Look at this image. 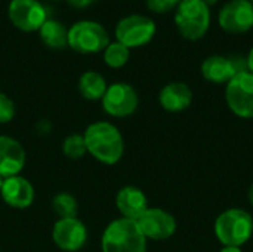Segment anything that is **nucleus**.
Segmentation results:
<instances>
[{
  "mask_svg": "<svg viewBox=\"0 0 253 252\" xmlns=\"http://www.w3.org/2000/svg\"><path fill=\"white\" fill-rule=\"evenodd\" d=\"M101 250L102 252H147V239L136 221L122 217L105 227Z\"/></svg>",
  "mask_w": 253,
  "mask_h": 252,
  "instance_id": "obj_2",
  "label": "nucleus"
},
{
  "mask_svg": "<svg viewBox=\"0 0 253 252\" xmlns=\"http://www.w3.org/2000/svg\"><path fill=\"white\" fill-rule=\"evenodd\" d=\"M104 62L110 68H122L127 64L130 58V49L125 45L116 42H110V45L104 49Z\"/></svg>",
  "mask_w": 253,
  "mask_h": 252,
  "instance_id": "obj_20",
  "label": "nucleus"
},
{
  "mask_svg": "<svg viewBox=\"0 0 253 252\" xmlns=\"http://www.w3.org/2000/svg\"><path fill=\"white\" fill-rule=\"evenodd\" d=\"M182 0H145L147 7L156 13H168L175 10Z\"/></svg>",
  "mask_w": 253,
  "mask_h": 252,
  "instance_id": "obj_24",
  "label": "nucleus"
},
{
  "mask_svg": "<svg viewBox=\"0 0 253 252\" xmlns=\"http://www.w3.org/2000/svg\"><path fill=\"white\" fill-rule=\"evenodd\" d=\"M160 105L169 113H181L193 102V91L184 82H170L159 94Z\"/></svg>",
  "mask_w": 253,
  "mask_h": 252,
  "instance_id": "obj_16",
  "label": "nucleus"
},
{
  "mask_svg": "<svg viewBox=\"0 0 253 252\" xmlns=\"http://www.w3.org/2000/svg\"><path fill=\"white\" fill-rule=\"evenodd\" d=\"M87 229L77 217L76 218H59L53 224L52 239L55 245L65 252L80 251L87 242Z\"/></svg>",
  "mask_w": 253,
  "mask_h": 252,
  "instance_id": "obj_12",
  "label": "nucleus"
},
{
  "mask_svg": "<svg viewBox=\"0 0 253 252\" xmlns=\"http://www.w3.org/2000/svg\"><path fill=\"white\" fill-rule=\"evenodd\" d=\"M101 102L107 114L113 117H127L136 111L139 97L133 86L125 82H117L107 88Z\"/></svg>",
  "mask_w": 253,
  "mask_h": 252,
  "instance_id": "obj_9",
  "label": "nucleus"
},
{
  "mask_svg": "<svg viewBox=\"0 0 253 252\" xmlns=\"http://www.w3.org/2000/svg\"><path fill=\"white\" fill-rule=\"evenodd\" d=\"M116 206L123 218L136 221L148 209V199L141 189L126 186L119 190L116 196Z\"/></svg>",
  "mask_w": 253,
  "mask_h": 252,
  "instance_id": "obj_15",
  "label": "nucleus"
},
{
  "mask_svg": "<svg viewBox=\"0 0 253 252\" xmlns=\"http://www.w3.org/2000/svg\"><path fill=\"white\" fill-rule=\"evenodd\" d=\"M107 80L98 71L89 70L83 73L79 79V92L84 100L89 101H101L107 92Z\"/></svg>",
  "mask_w": 253,
  "mask_h": 252,
  "instance_id": "obj_18",
  "label": "nucleus"
},
{
  "mask_svg": "<svg viewBox=\"0 0 253 252\" xmlns=\"http://www.w3.org/2000/svg\"><path fill=\"white\" fill-rule=\"evenodd\" d=\"M136 224L147 241H166L176 232L175 217L160 208H148L136 220Z\"/></svg>",
  "mask_w": 253,
  "mask_h": 252,
  "instance_id": "obj_11",
  "label": "nucleus"
},
{
  "mask_svg": "<svg viewBox=\"0 0 253 252\" xmlns=\"http://www.w3.org/2000/svg\"><path fill=\"white\" fill-rule=\"evenodd\" d=\"M27 162L22 144L7 135H0V177L9 178L19 175Z\"/></svg>",
  "mask_w": 253,
  "mask_h": 252,
  "instance_id": "obj_14",
  "label": "nucleus"
},
{
  "mask_svg": "<svg viewBox=\"0 0 253 252\" xmlns=\"http://www.w3.org/2000/svg\"><path fill=\"white\" fill-rule=\"evenodd\" d=\"M246 62H248V70L253 74V48L249 50V53L246 56Z\"/></svg>",
  "mask_w": 253,
  "mask_h": 252,
  "instance_id": "obj_26",
  "label": "nucleus"
},
{
  "mask_svg": "<svg viewBox=\"0 0 253 252\" xmlns=\"http://www.w3.org/2000/svg\"><path fill=\"white\" fill-rule=\"evenodd\" d=\"M208 7H211V6H215L216 3H218V0H202Z\"/></svg>",
  "mask_w": 253,
  "mask_h": 252,
  "instance_id": "obj_28",
  "label": "nucleus"
},
{
  "mask_svg": "<svg viewBox=\"0 0 253 252\" xmlns=\"http://www.w3.org/2000/svg\"><path fill=\"white\" fill-rule=\"evenodd\" d=\"M219 27L230 34H245L253 28V6L249 0H230L218 13Z\"/></svg>",
  "mask_w": 253,
  "mask_h": 252,
  "instance_id": "obj_10",
  "label": "nucleus"
},
{
  "mask_svg": "<svg viewBox=\"0 0 253 252\" xmlns=\"http://www.w3.org/2000/svg\"><path fill=\"white\" fill-rule=\"evenodd\" d=\"M225 100L230 110L243 119H253V74L237 73L225 88Z\"/></svg>",
  "mask_w": 253,
  "mask_h": 252,
  "instance_id": "obj_7",
  "label": "nucleus"
},
{
  "mask_svg": "<svg viewBox=\"0 0 253 252\" xmlns=\"http://www.w3.org/2000/svg\"><path fill=\"white\" fill-rule=\"evenodd\" d=\"M249 202H251V205L253 206V184L251 186V189H249Z\"/></svg>",
  "mask_w": 253,
  "mask_h": 252,
  "instance_id": "obj_29",
  "label": "nucleus"
},
{
  "mask_svg": "<svg viewBox=\"0 0 253 252\" xmlns=\"http://www.w3.org/2000/svg\"><path fill=\"white\" fill-rule=\"evenodd\" d=\"M211 7L202 0H182L175 9V25L179 34L191 42L203 39L211 27Z\"/></svg>",
  "mask_w": 253,
  "mask_h": 252,
  "instance_id": "obj_4",
  "label": "nucleus"
},
{
  "mask_svg": "<svg viewBox=\"0 0 253 252\" xmlns=\"http://www.w3.org/2000/svg\"><path fill=\"white\" fill-rule=\"evenodd\" d=\"M110 45V34L96 21L83 19L68 28V46L82 55L99 53Z\"/></svg>",
  "mask_w": 253,
  "mask_h": 252,
  "instance_id": "obj_5",
  "label": "nucleus"
},
{
  "mask_svg": "<svg viewBox=\"0 0 253 252\" xmlns=\"http://www.w3.org/2000/svg\"><path fill=\"white\" fill-rule=\"evenodd\" d=\"M215 235L224 247H242L253 235V217L245 209L231 208L219 214Z\"/></svg>",
  "mask_w": 253,
  "mask_h": 252,
  "instance_id": "obj_3",
  "label": "nucleus"
},
{
  "mask_svg": "<svg viewBox=\"0 0 253 252\" xmlns=\"http://www.w3.org/2000/svg\"><path fill=\"white\" fill-rule=\"evenodd\" d=\"M62 151L68 159L73 160H79L82 159L86 153V143H84V137L82 134H71L68 135L64 143H62Z\"/></svg>",
  "mask_w": 253,
  "mask_h": 252,
  "instance_id": "obj_22",
  "label": "nucleus"
},
{
  "mask_svg": "<svg viewBox=\"0 0 253 252\" xmlns=\"http://www.w3.org/2000/svg\"><path fill=\"white\" fill-rule=\"evenodd\" d=\"M249 1H251V3H252V6H253V0H249Z\"/></svg>",
  "mask_w": 253,
  "mask_h": 252,
  "instance_id": "obj_31",
  "label": "nucleus"
},
{
  "mask_svg": "<svg viewBox=\"0 0 253 252\" xmlns=\"http://www.w3.org/2000/svg\"><path fill=\"white\" fill-rule=\"evenodd\" d=\"M219 252H242L239 247H224Z\"/></svg>",
  "mask_w": 253,
  "mask_h": 252,
  "instance_id": "obj_27",
  "label": "nucleus"
},
{
  "mask_svg": "<svg viewBox=\"0 0 253 252\" xmlns=\"http://www.w3.org/2000/svg\"><path fill=\"white\" fill-rule=\"evenodd\" d=\"M73 7H76V9H86V7H89L90 4H93L96 0H67Z\"/></svg>",
  "mask_w": 253,
  "mask_h": 252,
  "instance_id": "obj_25",
  "label": "nucleus"
},
{
  "mask_svg": "<svg viewBox=\"0 0 253 252\" xmlns=\"http://www.w3.org/2000/svg\"><path fill=\"white\" fill-rule=\"evenodd\" d=\"M10 24L24 33L39 31L47 19V12L39 0H10L7 6Z\"/></svg>",
  "mask_w": 253,
  "mask_h": 252,
  "instance_id": "obj_8",
  "label": "nucleus"
},
{
  "mask_svg": "<svg viewBox=\"0 0 253 252\" xmlns=\"http://www.w3.org/2000/svg\"><path fill=\"white\" fill-rule=\"evenodd\" d=\"M3 180H4V178H3V177H0V192H1V186H3Z\"/></svg>",
  "mask_w": 253,
  "mask_h": 252,
  "instance_id": "obj_30",
  "label": "nucleus"
},
{
  "mask_svg": "<svg viewBox=\"0 0 253 252\" xmlns=\"http://www.w3.org/2000/svg\"><path fill=\"white\" fill-rule=\"evenodd\" d=\"M15 117V102L3 92H0V125L9 123Z\"/></svg>",
  "mask_w": 253,
  "mask_h": 252,
  "instance_id": "obj_23",
  "label": "nucleus"
},
{
  "mask_svg": "<svg viewBox=\"0 0 253 252\" xmlns=\"http://www.w3.org/2000/svg\"><path fill=\"white\" fill-rule=\"evenodd\" d=\"M52 208L59 218H76L79 214V203L70 193H58L52 201Z\"/></svg>",
  "mask_w": 253,
  "mask_h": 252,
  "instance_id": "obj_21",
  "label": "nucleus"
},
{
  "mask_svg": "<svg viewBox=\"0 0 253 252\" xmlns=\"http://www.w3.org/2000/svg\"><path fill=\"white\" fill-rule=\"evenodd\" d=\"M156 31L157 25L151 18L139 13H132L117 22L114 34L119 43L125 45L129 49H133L148 45L156 36Z\"/></svg>",
  "mask_w": 253,
  "mask_h": 252,
  "instance_id": "obj_6",
  "label": "nucleus"
},
{
  "mask_svg": "<svg viewBox=\"0 0 253 252\" xmlns=\"http://www.w3.org/2000/svg\"><path fill=\"white\" fill-rule=\"evenodd\" d=\"M39 36L43 45L50 49H64L68 46V28L56 19L47 18L40 27Z\"/></svg>",
  "mask_w": 253,
  "mask_h": 252,
  "instance_id": "obj_19",
  "label": "nucleus"
},
{
  "mask_svg": "<svg viewBox=\"0 0 253 252\" xmlns=\"http://www.w3.org/2000/svg\"><path fill=\"white\" fill-rule=\"evenodd\" d=\"M0 196L7 206L15 209H25L33 205L36 192L27 178L15 175L3 180Z\"/></svg>",
  "mask_w": 253,
  "mask_h": 252,
  "instance_id": "obj_13",
  "label": "nucleus"
},
{
  "mask_svg": "<svg viewBox=\"0 0 253 252\" xmlns=\"http://www.w3.org/2000/svg\"><path fill=\"white\" fill-rule=\"evenodd\" d=\"M202 76L205 80L216 85H227L236 74V67L231 61V56H222V55H212L208 56L200 67Z\"/></svg>",
  "mask_w": 253,
  "mask_h": 252,
  "instance_id": "obj_17",
  "label": "nucleus"
},
{
  "mask_svg": "<svg viewBox=\"0 0 253 252\" xmlns=\"http://www.w3.org/2000/svg\"><path fill=\"white\" fill-rule=\"evenodd\" d=\"M87 153L104 165H116L125 153V140L120 129L110 122H95L83 134Z\"/></svg>",
  "mask_w": 253,
  "mask_h": 252,
  "instance_id": "obj_1",
  "label": "nucleus"
}]
</instances>
